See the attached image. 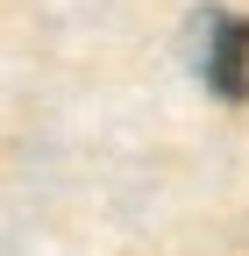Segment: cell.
Masks as SVG:
<instances>
[{"instance_id": "6da1fadb", "label": "cell", "mask_w": 249, "mask_h": 256, "mask_svg": "<svg viewBox=\"0 0 249 256\" xmlns=\"http://www.w3.org/2000/svg\"><path fill=\"white\" fill-rule=\"evenodd\" d=\"M200 72L214 100H249V14H200Z\"/></svg>"}]
</instances>
